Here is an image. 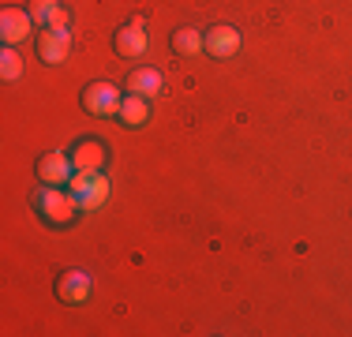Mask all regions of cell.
I'll list each match as a JSON object with an SVG mask.
<instances>
[{
	"label": "cell",
	"instance_id": "6da1fadb",
	"mask_svg": "<svg viewBox=\"0 0 352 337\" xmlns=\"http://www.w3.org/2000/svg\"><path fill=\"white\" fill-rule=\"evenodd\" d=\"M34 210L41 221L53 225V229H68V225H75V217L82 214L79 199L68 188H53V184H41V191L34 195Z\"/></svg>",
	"mask_w": 352,
	"mask_h": 337
},
{
	"label": "cell",
	"instance_id": "7a4b0ae2",
	"mask_svg": "<svg viewBox=\"0 0 352 337\" xmlns=\"http://www.w3.org/2000/svg\"><path fill=\"white\" fill-rule=\"evenodd\" d=\"M68 191L75 199H79L82 210H98L102 202L109 199V191H113V184L105 180V173H75Z\"/></svg>",
	"mask_w": 352,
	"mask_h": 337
},
{
	"label": "cell",
	"instance_id": "3957f363",
	"mask_svg": "<svg viewBox=\"0 0 352 337\" xmlns=\"http://www.w3.org/2000/svg\"><path fill=\"white\" fill-rule=\"evenodd\" d=\"M124 105V90L113 87V83H90L82 90V109L94 116H116Z\"/></svg>",
	"mask_w": 352,
	"mask_h": 337
},
{
	"label": "cell",
	"instance_id": "277c9868",
	"mask_svg": "<svg viewBox=\"0 0 352 337\" xmlns=\"http://www.w3.org/2000/svg\"><path fill=\"white\" fill-rule=\"evenodd\" d=\"M75 176V162L72 154H60V150H49V154L38 157V180L53 184V188H68Z\"/></svg>",
	"mask_w": 352,
	"mask_h": 337
},
{
	"label": "cell",
	"instance_id": "5b68a950",
	"mask_svg": "<svg viewBox=\"0 0 352 337\" xmlns=\"http://www.w3.org/2000/svg\"><path fill=\"white\" fill-rule=\"evenodd\" d=\"M203 53L217 56V61H229V56L240 53V30L229 27V23H217L203 34Z\"/></svg>",
	"mask_w": 352,
	"mask_h": 337
},
{
	"label": "cell",
	"instance_id": "8992f818",
	"mask_svg": "<svg viewBox=\"0 0 352 337\" xmlns=\"http://www.w3.org/2000/svg\"><path fill=\"white\" fill-rule=\"evenodd\" d=\"M72 162H75V173H102L109 162V150L102 139H79L72 150Z\"/></svg>",
	"mask_w": 352,
	"mask_h": 337
},
{
	"label": "cell",
	"instance_id": "52a82bcc",
	"mask_svg": "<svg viewBox=\"0 0 352 337\" xmlns=\"http://www.w3.org/2000/svg\"><path fill=\"white\" fill-rule=\"evenodd\" d=\"M30 30H34V15L30 12H23V8H4L0 12V38H4V45L27 41Z\"/></svg>",
	"mask_w": 352,
	"mask_h": 337
},
{
	"label": "cell",
	"instance_id": "ba28073f",
	"mask_svg": "<svg viewBox=\"0 0 352 337\" xmlns=\"http://www.w3.org/2000/svg\"><path fill=\"white\" fill-rule=\"evenodd\" d=\"M90 292H94V281H90L87 270H68V274L56 281V296L64 303H72V307H79V303L90 300Z\"/></svg>",
	"mask_w": 352,
	"mask_h": 337
},
{
	"label": "cell",
	"instance_id": "9c48e42d",
	"mask_svg": "<svg viewBox=\"0 0 352 337\" xmlns=\"http://www.w3.org/2000/svg\"><path fill=\"white\" fill-rule=\"evenodd\" d=\"M38 53L45 64H64L72 53V34L68 30H56V27H45L38 38Z\"/></svg>",
	"mask_w": 352,
	"mask_h": 337
},
{
	"label": "cell",
	"instance_id": "30bf717a",
	"mask_svg": "<svg viewBox=\"0 0 352 337\" xmlns=\"http://www.w3.org/2000/svg\"><path fill=\"white\" fill-rule=\"evenodd\" d=\"M146 49H150V38H146V23L142 19H131L128 27L116 30V53L120 56H131V61H135Z\"/></svg>",
	"mask_w": 352,
	"mask_h": 337
},
{
	"label": "cell",
	"instance_id": "8fae6325",
	"mask_svg": "<svg viewBox=\"0 0 352 337\" xmlns=\"http://www.w3.org/2000/svg\"><path fill=\"white\" fill-rule=\"evenodd\" d=\"M128 94H139V98H157L165 90V79H162V72L157 67H135V72L128 75Z\"/></svg>",
	"mask_w": 352,
	"mask_h": 337
},
{
	"label": "cell",
	"instance_id": "7c38bea8",
	"mask_svg": "<svg viewBox=\"0 0 352 337\" xmlns=\"http://www.w3.org/2000/svg\"><path fill=\"white\" fill-rule=\"evenodd\" d=\"M116 120L124 128H146L150 124V98H139V94H124V105L116 113Z\"/></svg>",
	"mask_w": 352,
	"mask_h": 337
},
{
	"label": "cell",
	"instance_id": "4fadbf2b",
	"mask_svg": "<svg viewBox=\"0 0 352 337\" xmlns=\"http://www.w3.org/2000/svg\"><path fill=\"white\" fill-rule=\"evenodd\" d=\"M173 53L199 56V53H203V30H199V27H180L173 34Z\"/></svg>",
	"mask_w": 352,
	"mask_h": 337
},
{
	"label": "cell",
	"instance_id": "5bb4252c",
	"mask_svg": "<svg viewBox=\"0 0 352 337\" xmlns=\"http://www.w3.org/2000/svg\"><path fill=\"white\" fill-rule=\"evenodd\" d=\"M0 79L4 83L23 79V56L15 53V45H4V53H0Z\"/></svg>",
	"mask_w": 352,
	"mask_h": 337
},
{
	"label": "cell",
	"instance_id": "9a60e30c",
	"mask_svg": "<svg viewBox=\"0 0 352 337\" xmlns=\"http://www.w3.org/2000/svg\"><path fill=\"white\" fill-rule=\"evenodd\" d=\"M56 8H60V0H30L27 12L34 15V23H41V27H49V19L56 15Z\"/></svg>",
	"mask_w": 352,
	"mask_h": 337
},
{
	"label": "cell",
	"instance_id": "2e32d148",
	"mask_svg": "<svg viewBox=\"0 0 352 337\" xmlns=\"http://www.w3.org/2000/svg\"><path fill=\"white\" fill-rule=\"evenodd\" d=\"M68 23H72V12H68V8H56V15L49 19V27H56V30H68Z\"/></svg>",
	"mask_w": 352,
	"mask_h": 337
}]
</instances>
